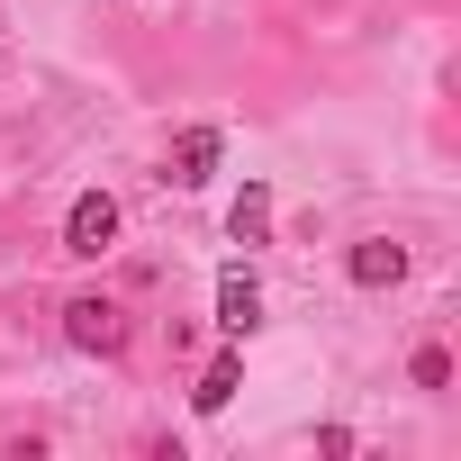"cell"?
<instances>
[{
	"label": "cell",
	"mask_w": 461,
	"mask_h": 461,
	"mask_svg": "<svg viewBox=\"0 0 461 461\" xmlns=\"http://www.w3.org/2000/svg\"><path fill=\"white\" fill-rule=\"evenodd\" d=\"M64 344H73V353H118V344H127V308H118V299H91V290L64 299Z\"/></svg>",
	"instance_id": "1"
},
{
	"label": "cell",
	"mask_w": 461,
	"mask_h": 461,
	"mask_svg": "<svg viewBox=\"0 0 461 461\" xmlns=\"http://www.w3.org/2000/svg\"><path fill=\"white\" fill-rule=\"evenodd\" d=\"M109 245H118V199H109V190H82V199L64 208V254L100 263Z\"/></svg>",
	"instance_id": "2"
},
{
	"label": "cell",
	"mask_w": 461,
	"mask_h": 461,
	"mask_svg": "<svg viewBox=\"0 0 461 461\" xmlns=\"http://www.w3.org/2000/svg\"><path fill=\"white\" fill-rule=\"evenodd\" d=\"M208 172H217V127H181L172 154H163V181H172V190H199Z\"/></svg>",
	"instance_id": "3"
},
{
	"label": "cell",
	"mask_w": 461,
	"mask_h": 461,
	"mask_svg": "<svg viewBox=\"0 0 461 461\" xmlns=\"http://www.w3.org/2000/svg\"><path fill=\"white\" fill-rule=\"evenodd\" d=\"M344 272H353V290H398V281H407V245H389V236H362V245L344 254Z\"/></svg>",
	"instance_id": "4"
},
{
	"label": "cell",
	"mask_w": 461,
	"mask_h": 461,
	"mask_svg": "<svg viewBox=\"0 0 461 461\" xmlns=\"http://www.w3.org/2000/svg\"><path fill=\"white\" fill-rule=\"evenodd\" d=\"M217 326H226V335H254V326H263V290H254V272H217Z\"/></svg>",
	"instance_id": "5"
},
{
	"label": "cell",
	"mask_w": 461,
	"mask_h": 461,
	"mask_svg": "<svg viewBox=\"0 0 461 461\" xmlns=\"http://www.w3.org/2000/svg\"><path fill=\"white\" fill-rule=\"evenodd\" d=\"M226 226H236V245H263V236H272V190H263V181H245V199L226 208Z\"/></svg>",
	"instance_id": "6"
},
{
	"label": "cell",
	"mask_w": 461,
	"mask_h": 461,
	"mask_svg": "<svg viewBox=\"0 0 461 461\" xmlns=\"http://www.w3.org/2000/svg\"><path fill=\"white\" fill-rule=\"evenodd\" d=\"M236 380H245V362H236V353H217V362L199 371V389H190V407H199V416H217L226 398H236Z\"/></svg>",
	"instance_id": "7"
},
{
	"label": "cell",
	"mask_w": 461,
	"mask_h": 461,
	"mask_svg": "<svg viewBox=\"0 0 461 461\" xmlns=\"http://www.w3.org/2000/svg\"><path fill=\"white\" fill-rule=\"evenodd\" d=\"M407 380H416V389H452V353H443V344H416Z\"/></svg>",
	"instance_id": "8"
}]
</instances>
